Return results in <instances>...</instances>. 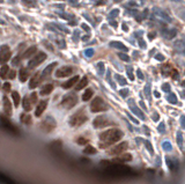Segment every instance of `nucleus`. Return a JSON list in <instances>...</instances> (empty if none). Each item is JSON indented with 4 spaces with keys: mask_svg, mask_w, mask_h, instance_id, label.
<instances>
[{
    "mask_svg": "<svg viewBox=\"0 0 185 184\" xmlns=\"http://www.w3.org/2000/svg\"><path fill=\"white\" fill-rule=\"evenodd\" d=\"M90 109L93 112H101V111L108 110V106L101 97H96L93 101V103L90 104Z\"/></svg>",
    "mask_w": 185,
    "mask_h": 184,
    "instance_id": "4",
    "label": "nucleus"
},
{
    "mask_svg": "<svg viewBox=\"0 0 185 184\" xmlns=\"http://www.w3.org/2000/svg\"><path fill=\"white\" fill-rule=\"evenodd\" d=\"M76 142H78V144H80V145H83V144H87L88 140L86 139V138H85V139H83V138H79Z\"/></svg>",
    "mask_w": 185,
    "mask_h": 184,
    "instance_id": "43",
    "label": "nucleus"
},
{
    "mask_svg": "<svg viewBox=\"0 0 185 184\" xmlns=\"http://www.w3.org/2000/svg\"><path fill=\"white\" fill-rule=\"evenodd\" d=\"M67 1H69L71 4H76L78 2V0H67Z\"/></svg>",
    "mask_w": 185,
    "mask_h": 184,
    "instance_id": "58",
    "label": "nucleus"
},
{
    "mask_svg": "<svg viewBox=\"0 0 185 184\" xmlns=\"http://www.w3.org/2000/svg\"><path fill=\"white\" fill-rule=\"evenodd\" d=\"M88 85V79L86 78V76H83L78 84H76V86H75V90H81L82 88H85V87L87 86Z\"/></svg>",
    "mask_w": 185,
    "mask_h": 184,
    "instance_id": "18",
    "label": "nucleus"
},
{
    "mask_svg": "<svg viewBox=\"0 0 185 184\" xmlns=\"http://www.w3.org/2000/svg\"><path fill=\"white\" fill-rule=\"evenodd\" d=\"M20 59H21V58H20V56H18L15 59H13V65H15V66L19 65V62H20Z\"/></svg>",
    "mask_w": 185,
    "mask_h": 184,
    "instance_id": "45",
    "label": "nucleus"
},
{
    "mask_svg": "<svg viewBox=\"0 0 185 184\" xmlns=\"http://www.w3.org/2000/svg\"><path fill=\"white\" fill-rule=\"evenodd\" d=\"M83 152H85L86 154H95V153H96V150H95L93 146H87V147L83 150Z\"/></svg>",
    "mask_w": 185,
    "mask_h": 184,
    "instance_id": "30",
    "label": "nucleus"
},
{
    "mask_svg": "<svg viewBox=\"0 0 185 184\" xmlns=\"http://www.w3.org/2000/svg\"><path fill=\"white\" fill-rule=\"evenodd\" d=\"M145 93H146L147 98H151V85L149 84L146 85V87H145Z\"/></svg>",
    "mask_w": 185,
    "mask_h": 184,
    "instance_id": "37",
    "label": "nucleus"
},
{
    "mask_svg": "<svg viewBox=\"0 0 185 184\" xmlns=\"http://www.w3.org/2000/svg\"><path fill=\"white\" fill-rule=\"evenodd\" d=\"M129 93H130V90H129L127 88H125V89H121V90L119 92V94L121 95V96H123V97H126V96L129 95Z\"/></svg>",
    "mask_w": 185,
    "mask_h": 184,
    "instance_id": "38",
    "label": "nucleus"
},
{
    "mask_svg": "<svg viewBox=\"0 0 185 184\" xmlns=\"http://www.w3.org/2000/svg\"><path fill=\"white\" fill-rule=\"evenodd\" d=\"M173 78L174 79H178V72L177 71H173Z\"/></svg>",
    "mask_w": 185,
    "mask_h": 184,
    "instance_id": "54",
    "label": "nucleus"
},
{
    "mask_svg": "<svg viewBox=\"0 0 185 184\" xmlns=\"http://www.w3.org/2000/svg\"><path fill=\"white\" fill-rule=\"evenodd\" d=\"M88 119L87 115H86V111L83 109H80L76 114H74L73 116H71L69 118V124L72 126H80L82 125L83 123H86V120Z\"/></svg>",
    "mask_w": 185,
    "mask_h": 184,
    "instance_id": "2",
    "label": "nucleus"
},
{
    "mask_svg": "<svg viewBox=\"0 0 185 184\" xmlns=\"http://www.w3.org/2000/svg\"><path fill=\"white\" fill-rule=\"evenodd\" d=\"M0 24H5V21L2 19H0Z\"/></svg>",
    "mask_w": 185,
    "mask_h": 184,
    "instance_id": "61",
    "label": "nucleus"
},
{
    "mask_svg": "<svg viewBox=\"0 0 185 184\" xmlns=\"http://www.w3.org/2000/svg\"><path fill=\"white\" fill-rule=\"evenodd\" d=\"M123 29H124L125 32H127V27H126V24H123Z\"/></svg>",
    "mask_w": 185,
    "mask_h": 184,
    "instance_id": "60",
    "label": "nucleus"
},
{
    "mask_svg": "<svg viewBox=\"0 0 185 184\" xmlns=\"http://www.w3.org/2000/svg\"><path fill=\"white\" fill-rule=\"evenodd\" d=\"M1 123L4 124V126H6V128H7V129H8L10 131L13 130L14 132H16V129H15V126H13L11 123H8V120L5 118V117H1Z\"/></svg>",
    "mask_w": 185,
    "mask_h": 184,
    "instance_id": "22",
    "label": "nucleus"
},
{
    "mask_svg": "<svg viewBox=\"0 0 185 184\" xmlns=\"http://www.w3.org/2000/svg\"><path fill=\"white\" fill-rule=\"evenodd\" d=\"M141 141H142V142H143V144H145V145H146V147L148 148V151H149V153H151V154H153L154 152H153L152 145H151V144H149V142H148V141H147V140H145V139H142Z\"/></svg>",
    "mask_w": 185,
    "mask_h": 184,
    "instance_id": "36",
    "label": "nucleus"
},
{
    "mask_svg": "<svg viewBox=\"0 0 185 184\" xmlns=\"http://www.w3.org/2000/svg\"><path fill=\"white\" fill-rule=\"evenodd\" d=\"M129 117H130V118L132 119V120H133V123H134V124H139V122H138V120H137V119L134 118V117H133V116H132V115H130V114H129Z\"/></svg>",
    "mask_w": 185,
    "mask_h": 184,
    "instance_id": "53",
    "label": "nucleus"
},
{
    "mask_svg": "<svg viewBox=\"0 0 185 184\" xmlns=\"http://www.w3.org/2000/svg\"><path fill=\"white\" fill-rule=\"evenodd\" d=\"M2 1H4V0H0V2H2Z\"/></svg>",
    "mask_w": 185,
    "mask_h": 184,
    "instance_id": "62",
    "label": "nucleus"
},
{
    "mask_svg": "<svg viewBox=\"0 0 185 184\" xmlns=\"http://www.w3.org/2000/svg\"><path fill=\"white\" fill-rule=\"evenodd\" d=\"M157 130H159L160 133H164V123H161V124H160V126H159Z\"/></svg>",
    "mask_w": 185,
    "mask_h": 184,
    "instance_id": "47",
    "label": "nucleus"
},
{
    "mask_svg": "<svg viewBox=\"0 0 185 184\" xmlns=\"http://www.w3.org/2000/svg\"><path fill=\"white\" fill-rule=\"evenodd\" d=\"M81 27H82V29H85L86 32H88V33H89V30H90V29H89V27H88L87 24H85V23H82V26H81Z\"/></svg>",
    "mask_w": 185,
    "mask_h": 184,
    "instance_id": "52",
    "label": "nucleus"
},
{
    "mask_svg": "<svg viewBox=\"0 0 185 184\" xmlns=\"http://www.w3.org/2000/svg\"><path fill=\"white\" fill-rule=\"evenodd\" d=\"M154 95H155V97H160V93L159 92H154Z\"/></svg>",
    "mask_w": 185,
    "mask_h": 184,
    "instance_id": "57",
    "label": "nucleus"
},
{
    "mask_svg": "<svg viewBox=\"0 0 185 184\" xmlns=\"http://www.w3.org/2000/svg\"><path fill=\"white\" fill-rule=\"evenodd\" d=\"M21 120L24 124H31V116L29 114H23L21 116Z\"/></svg>",
    "mask_w": 185,
    "mask_h": 184,
    "instance_id": "25",
    "label": "nucleus"
},
{
    "mask_svg": "<svg viewBox=\"0 0 185 184\" xmlns=\"http://www.w3.org/2000/svg\"><path fill=\"white\" fill-rule=\"evenodd\" d=\"M120 160L121 161H131L132 160V155L131 154H124L120 156Z\"/></svg>",
    "mask_w": 185,
    "mask_h": 184,
    "instance_id": "35",
    "label": "nucleus"
},
{
    "mask_svg": "<svg viewBox=\"0 0 185 184\" xmlns=\"http://www.w3.org/2000/svg\"><path fill=\"white\" fill-rule=\"evenodd\" d=\"M85 54H86L87 57H91V56L94 54V50H93V49H87V50L85 51Z\"/></svg>",
    "mask_w": 185,
    "mask_h": 184,
    "instance_id": "42",
    "label": "nucleus"
},
{
    "mask_svg": "<svg viewBox=\"0 0 185 184\" xmlns=\"http://www.w3.org/2000/svg\"><path fill=\"white\" fill-rule=\"evenodd\" d=\"M110 124H112V122L107 116H99V117L94 119V126L95 128H103V126H107Z\"/></svg>",
    "mask_w": 185,
    "mask_h": 184,
    "instance_id": "9",
    "label": "nucleus"
},
{
    "mask_svg": "<svg viewBox=\"0 0 185 184\" xmlns=\"http://www.w3.org/2000/svg\"><path fill=\"white\" fill-rule=\"evenodd\" d=\"M10 72V68H8V66L7 65H4L1 67V70H0V76L2 78V79H5L6 76H7V73Z\"/></svg>",
    "mask_w": 185,
    "mask_h": 184,
    "instance_id": "26",
    "label": "nucleus"
},
{
    "mask_svg": "<svg viewBox=\"0 0 185 184\" xmlns=\"http://www.w3.org/2000/svg\"><path fill=\"white\" fill-rule=\"evenodd\" d=\"M168 101H169L170 103H173V104L177 103V97H176V95H175V94H170V95L168 96Z\"/></svg>",
    "mask_w": 185,
    "mask_h": 184,
    "instance_id": "34",
    "label": "nucleus"
},
{
    "mask_svg": "<svg viewBox=\"0 0 185 184\" xmlns=\"http://www.w3.org/2000/svg\"><path fill=\"white\" fill-rule=\"evenodd\" d=\"M53 90V85L51 84H48L41 89V95H49L51 92Z\"/></svg>",
    "mask_w": 185,
    "mask_h": 184,
    "instance_id": "19",
    "label": "nucleus"
},
{
    "mask_svg": "<svg viewBox=\"0 0 185 184\" xmlns=\"http://www.w3.org/2000/svg\"><path fill=\"white\" fill-rule=\"evenodd\" d=\"M73 73V68L69 67V66H64V67H60L59 70L56 71V76L57 78H65V76H72Z\"/></svg>",
    "mask_w": 185,
    "mask_h": 184,
    "instance_id": "8",
    "label": "nucleus"
},
{
    "mask_svg": "<svg viewBox=\"0 0 185 184\" xmlns=\"http://www.w3.org/2000/svg\"><path fill=\"white\" fill-rule=\"evenodd\" d=\"M133 103H134V102H133L132 100H131V101H129V107L131 108V110H132V111H133V112H134V114H135L138 117H140L141 119H145V115L142 114V111L139 108H137V107H135Z\"/></svg>",
    "mask_w": 185,
    "mask_h": 184,
    "instance_id": "13",
    "label": "nucleus"
},
{
    "mask_svg": "<svg viewBox=\"0 0 185 184\" xmlns=\"http://www.w3.org/2000/svg\"><path fill=\"white\" fill-rule=\"evenodd\" d=\"M36 51H37L36 46H31V48H29L27 51H24L20 58H29V57H31L34 54H36Z\"/></svg>",
    "mask_w": 185,
    "mask_h": 184,
    "instance_id": "17",
    "label": "nucleus"
},
{
    "mask_svg": "<svg viewBox=\"0 0 185 184\" xmlns=\"http://www.w3.org/2000/svg\"><path fill=\"white\" fill-rule=\"evenodd\" d=\"M2 88H4L5 92H11V84L10 82H5Z\"/></svg>",
    "mask_w": 185,
    "mask_h": 184,
    "instance_id": "40",
    "label": "nucleus"
},
{
    "mask_svg": "<svg viewBox=\"0 0 185 184\" xmlns=\"http://www.w3.org/2000/svg\"><path fill=\"white\" fill-rule=\"evenodd\" d=\"M11 50H10L8 45H6V44L2 45L0 48V63L4 64L6 62H8L11 59Z\"/></svg>",
    "mask_w": 185,
    "mask_h": 184,
    "instance_id": "7",
    "label": "nucleus"
},
{
    "mask_svg": "<svg viewBox=\"0 0 185 184\" xmlns=\"http://www.w3.org/2000/svg\"><path fill=\"white\" fill-rule=\"evenodd\" d=\"M15 71H11V72H8V74H7V76L10 78V79H14L15 78Z\"/></svg>",
    "mask_w": 185,
    "mask_h": 184,
    "instance_id": "46",
    "label": "nucleus"
},
{
    "mask_svg": "<svg viewBox=\"0 0 185 184\" xmlns=\"http://www.w3.org/2000/svg\"><path fill=\"white\" fill-rule=\"evenodd\" d=\"M0 87H1V86H0Z\"/></svg>",
    "mask_w": 185,
    "mask_h": 184,
    "instance_id": "63",
    "label": "nucleus"
},
{
    "mask_svg": "<svg viewBox=\"0 0 185 184\" xmlns=\"http://www.w3.org/2000/svg\"><path fill=\"white\" fill-rule=\"evenodd\" d=\"M29 101H30V103H37V93H33L31 95H30V97H29Z\"/></svg>",
    "mask_w": 185,
    "mask_h": 184,
    "instance_id": "33",
    "label": "nucleus"
},
{
    "mask_svg": "<svg viewBox=\"0 0 185 184\" xmlns=\"http://www.w3.org/2000/svg\"><path fill=\"white\" fill-rule=\"evenodd\" d=\"M4 111L6 112V115H8V116H12V106H11V101L8 100V98L4 97Z\"/></svg>",
    "mask_w": 185,
    "mask_h": 184,
    "instance_id": "14",
    "label": "nucleus"
},
{
    "mask_svg": "<svg viewBox=\"0 0 185 184\" xmlns=\"http://www.w3.org/2000/svg\"><path fill=\"white\" fill-rule=\"evenodd\" d=\"M177 136H178V142H179V145L182 146V142H183V138H182V133H181V132H178V134H177Z\"/></svg>",
    "mask_w": 185,
    "mask_h": 184,
    "instance_id": "50",
    "label": "nucleus"
},
{
    "mask_svg": "<svg viewBox=\"0 0 185 184\" xmlns=\"http://www.w3.org/2000/svg\"><path fill=\"white\" fill-rule=\"evenodd\" d=\"M126 148H127V142H121L118 146L113 147V148L110 151V154H119V153H123Z\"/></svg>",
    "mask_w": 185,
    "mask_h": 184,
    "instance_id": "12",
    "label": "nucleus"
},
{
    "mask_svg": "<svg viewBox=\"0 0 185 184\" xmlns=\"http://www.w3.org/2000/svg\"><path fill=\"white\" fill-rule=\"evenodd\" d=\"M45 59H46V54H44V52H39V54H36L31 60H29L28 66H29L30 68H34V67H36V66L39 65L41 63H43Z\"/></svg>",
    "mask_w": 185,
    "mask_h": 184,
    "instance_id": "6",
    "label": "nucleus"
},
{
    "mask_svg": "<svg viewBox=\"0 0 185 184\" xmlns=\"http://www.w3.org/2000/svg\"><path fill=\"white\" fill-rule=\"evenodd\" d=\"M91 96H93V90H91V89H87V90L85 92V94L82 95V100H83V101H88V100H90Z\"/></svg>",
    "mask_w": 185,
    "mask_h": 184,
    "instance_id": "27",
    "label": "nucleus"
},
{
    "mask_svg": "<svg viewBox=\"0 0 185 184\" xmlns=\"http://www.w3.org/2000/svg\"><path fill=\"white\" fill-rule=\"evenodd\" d=\"M118 13H119L118 10H115L113 12H111V13H110V18H116V16L118 15Z\"/></svg>",
    "mask_w": 185,
    "mask_h": 184,
    "instance_id": "44",
    "label": "nucleus"
},
{
    "mask_svg": "<svg viewBox=\"0 0 185 184\" xmlns=\"http://www.w3.org/2000/svg\"><path fill=\"white\" fill-rule=\"evenodd\" d=\"M78 103V97H76L75 94H68L63 97L61 102H60V106L65 109H71L73 108Z\"/></svg>",
    "mask_w": 185,
    "mask_h": 184,
    "instance_id": "3",
    "label": "nucleus"
},
{
    "mask_svg": "<svg viewBox=\"0 0 185 184\" xmlns=\"http://www.w3.org/2000/svg\"><path fill=\"white\" fill-rule=\"evenodd\" d=\"M12 97H13V101H14V106L19 107V104H20V94L18 92H13L12 93Z\"/></svg>",
    "mask_w": 185,
    "mask_h": 184,
    "instance_id": "24",
    "label": "nucleus"
},
{
    "mask_svg": "<svg viewBox=\"0 0 185 184\" xmlns=\"http://www.w3.org/2000/svg\"><path fill=\"white\" fill-rule=\"evenodd\" d=\"M96 70H97L99 76H103V73H104V64L103 63H97L96 64Z\"/></svg>",
    "mask_w": 185,
    "mask_h": 184,
    "instance_id": "28",
    "label": "nucleus"
},
{
    "mask_svg": "<svg viewBox=\"0 0 185 184\" xmlns=\"http://www.w3.org/2000/svg\"><path fill=\"white\" fill-rule=\"evenodd\" d=\"M41 80H42V76L39 74V73H36L35 76L30 79V82H29V88H36V87L39 85V82H41Z\"/></svg>",
    "mask_w": 185,
    "mask_h": 184,
    "instance_id": "10",
    "label": "nucleus"
},
{
    "mask_svg": "<svg viewBox=\"0 0 185 184\" xmlns=\"http://www.w3.org/2000/svg\"><path fill=\"white\" fill-rule=\"evenodd\" d=\"M56 66H57V63H52V64H50V65L48 66L45 70L43 71V76H48L51 74V72L53 71V68H55Z\"/></svg>",
    "mask_w": 185,
    "mask_h": 184,
    "instance_id": "21",
    "label": "nucleus"
},
{
    "mask_svg": "<svg viewBox=\"0 0 185 184\" xmlns=\"http://www.w3.org/2000/svg\"><path fill=\"white\" fill-rule=\"evenodd\" d=\"M110 46L112 48H116V49H120V50H124V51H127V48L121 43V42H117V41H113V42H110Z\"/></svg>",
    "mask_w": 185,
    "mask_h": 184,
    "instance_id": "20",
    "label": "nucleus"
},
{
    "mask_svg": "<svg viewBox=\"0 0 185 184\" xmlns=\"http://www.w3.org/2000/svg\"><path fill=\"white\" fill-rule=\"evenodd\" d=\"M78 81H79V76H73L72 79H69L68 81H66L65 84H63V88H65V89H67V88H71L73 85H75Z\"/></svg>",
    "mask_w": 185,
    "mask_h": 184,
    "instance_id": "15",
    "label": "nucleus"
},
{
    "mask_svg": "<svg viewBox=\"0 0 185 184\" xmlns=\"http://www.w3.org/2000/svg\"><path fill=\"white\" fill-rule=\"evenodd\" d=\"M23 109L26 111H30V109H31V103L29 101V96H26L23 98Z\"/></svg>",
    "mask_w": 185,
    "mask_h": 184,
    "instance_id": "23",
    "label": "nucleus"
},
{
    "mask_svg": "<svg viewBox=\"0 0 185 184\" xmlns=\"http://www.w3.org/2000/svg\"><path fill=\"white\" fill-rule=\"evenodd\" d=\"M162 89H163L164 92H168V90H170V86H169L168 84H163V86H162Z\"/></svg>",
    "mask_w": 185,
    "mask_h": 184,
    "instance_id": "48",
    "label": "nucleus"
},
{
    "mask_svg": "<svg viewBox=\"0 0 185 184\" xmlns=\"http://www.w3.org/2000/svg\"><path fill=\"white\" fill-rule=\"evenodd\" d=\"M119 56V58L121 59V60H124V62H129L130 60V57L127 56V54H118Z\"/></svg>",
    "mask_w": 185,
    "mask_h": 184,
    "instance_id": "39",
    "label": "nucleus"
},
{
    "mask_svg": "<svg viewBox=\"0 0 185 184\" xmlns=\"http://www.w3.org/2000/svg\"><path fill=\"white\" fill-rule=\"evenodd\" d=\"M127 76H129L131 80H134V76L132 73V67H127Z\"/></svg>",
    "mask_w": 185,
    "mask_h": 184,
    "instance_id": "41",
    "label": "nucleus"
},
{
    "mask_svg": "<svg viewBox=\"0 0 185 184\" xmlns=\"http://www.w3.org/2000/svg\"><path fill=\"white\" fill-rule=\"evenodd\" d=\"M56 126H57V123H56V120L52 117H46L42 122V124H41V129L43 131H45V132L53 131L56 129Z\"/></svg>",
    "mask_w": 185,
    "mask_h": 184,
    "instance_id": "5",
    "label": "nucleus"
},
{
    "mask_svg": "<svg viewBox=\"0 0 185 184\" xmlns=\"http://www.w3.org/2000/svg\"><path fill=\"white\" fill-rule=\"evenodd\" d=\"M162 147H163L165 151L170 152L171 150H173V146H171V144L169 142V141H164L163 144H162Z\"/></svg>",
    "mask_w": 185,
    "mask_h": 184,
    "instance_id": "31",
    "label": "nucleus"
},
{
    "mask_svg": "<svg viewBox=\"0 0 185 184\" xmlns=\"http://www.w3.org/2000/svg\"><path fill=\"white\" fill-rule=\"evenodd\" d=\"M22 4L26 5V6L33 7V6H36V5H37V1H36V0H22Z\"/></svg>",
    "mask_w": 185,
    "mask_h": 184,
    "instance_id": "29",
    "label": "nucleus"
},
{
    "mask_svg": "<svg viewBox=\"0 0 185 184\" xmlns=\"http://www.w3.org/2000/svg\"><path fill=\"white\" fill-rule=\"evenodd\" d=\"M123 136H124V133L118 129H111V130L104 131L99 134V140H101L99 146L101 147H108L110 145L117 142L119 139H121Z\"/></svg>",
    "mask_w": 185,
    "mask_h": 184,
    "instance_id": "1",
    "label": "nucleus"
},
{
    "mask_svg": "<svg viewBox=\"0 0 185 184\" xmlns=\"http://www.w3.org/2000/svg\"><path fill=\"white\" fill-rule=\"evenodd\" d=\"M156 59H157V60H161V62H162V60H164V57L162 56V54H156Z\"/></svg>",
    "mask_w": 185,
    "mask_h": 184,
    "instance_id": "51",
    "label": "nucleus"
},
{
    "mask_svg": "<svg viewBox=\"0 0 185 184\" xmlns=\"http://www.w3.org/2000/svg\"><path fill=\"white\" fill-rule=\"evenodd\" d=\"M139 103H140V106H141L142 108H143V110H147V108H146V106H145V104H143V102H142V101H140V102H139Z\"/></svg>",
    "mask_w": 185,
    "mask_h": 184,
    "instance_id": "56",
    "label": "nucleus"
},
{
    "mask_svg": "<svg viewBox=\"0 0 185 184\" xmlns=\"http://www.w3.org/2000/svg\"><path fill=\"white\" fill-rule=\"evenodd\" d=\"M46 106H48V101H41L39 103H38V106H37V108H36V112H35V116L36 117H39L44 112V110L46 108Z\"/></svg>",
    "mask_w": 185,
    "mask_h": 184,
    "instance_id": "11",
    "label": "nucleus"
},
{
    "mask_svg": "<svg viewBox=\"0 0 185 184\" xmlns=\"http://www.w3.org/2000/svg\"><path fill=\"white\" fill-rule=\"evenodd\" d=\"M88 38H89V36H83L82 37V41H88Z\"/></svg>",
    "mask_w": 185,
    "mask_h": 184,
    "instance_id": "59",
    "label": "nucleus"
},
{
    "mask_svg": "<svg viewBox=\"0 0 185 184\" xmlns=\"http://www.w3.org/2000/svg\"><path fill=\"white\" fill-rule=\"evenodd\" d=\"M115 79L119 82L120 85H123V86H124V85H126V80H125L123 76H120L119 74H116V76H115Z\"/></svg>",
    "mask_w": 185,
    "mask_h": 184,
    "instance_id": "32",
    "label": "nucleus"
},
{
    "mask_svg": "<svg viewBox=\"0 0 185 184\" xmlns=\"http://www.w3.org/2000/svg\"><path fill=\"white\" fill-rule=\"evenodd\" d=\"M137 76H138V78H139V79L143 80V74H142V72L140 71V70H138V71H137Z\"/></svg>",
    "mask_w": 185,
    "mask_h": 184,
    "instance_id": "49",
    "label": "nucleus"
},
{
    "mask_svg": "<svg viewBox=\"0 0 185 184\" xmlns=\"http://www.w3.org/2000/svg\"><path fill=\"white\" fill-rule=\"evenodd\" d=\"M153 119H154V120H157V119H159V115H157V114H154V115H153Z\"/></svg>",
    "mask_w": 185,
    "mask_h": 184,
    "instance_id": "55",
    "label": "nucleus"
},
{
    "mask_svg": "<svg viewBox=\"0 0 185 184\" xmlns=\"http://www.w3.org/2000/svg\"><path fill=\"white\" fill-rule=\"evenodd\" d=\"M20 81L21 82H26L27 80H28V78H29V72H28V70L27 68H21L20 70Z\"/></svg>",
    "mask_w": 185,
    "mask_h": 184,
    "instance_id": "16",
    "label": "nucleus"
}]
</instances>
